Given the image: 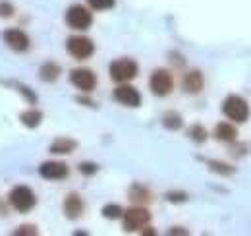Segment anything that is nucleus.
I'll use <instances>...</instances> for the list:
<instances>
[{
    "label": "nucleus",
    "mask_w": 251,
    "mask_h": 236,
    "mask_svg": "<svg viewBox=\"0 0 251 236\" xmlns=\"http://www.w3.org/2000/svg\"><path fill=\"white\" fill-rule=\"evenodd\" d=\"M66 24H68V28H72V30H89L91 28V24H93V14L85 8V6H81V4H74V6H70L68 10H66Z\"/></svg>",
    "instance_id": "4"
},
{
    "label": "nucleus",
    "mask_w": 251,
    "mask_h": 236,
    "mask_svg": "<svg viewBox=\"0 0 251 236\" xmlns=\"http://www.w3.org/2000/svg\"><path fill=\"white\" fill-rule=\"evenodd\" d=\"M97 171H99V167L95 163H81L79 165V173L85 177H93V175H97Z\"/></svg>",
    "instance_id": "26"
},
{
    "label": "nucleus",
    "mask_w": 251,
    "mask_h": 236,
    "mask_svg": "<svg viewBox=\"0 0 251 236\" xmlns=\"http://www.w3.org/2000/svg\"><path fill=\"white\" fill-rule=\"evenodd\" d=\"M129 200L135 202V204L139 206V204H149L153 198H151V192H149L145 186H141V184H133V186L129 188Z\"/></svg>",
    "instance_id": "15"
},
{
    "label": "nucleus",
    "mask_w": 251,
    "mask_h": 236,
    "mask_svg": "<svg viewBox=\"0 0 251 236\" xmlns=\"http://www.w3.org/2000/svg\"><path fill=\"white\" fill-rule=\"evenodd\" d=\"M207 167H209V171L217 173L220 177H232V175L236 173V169H234L232 165L222 163V161H207Z\"/></svg>",
    "instance_id": "20"
},
{
    "label": "nucleus",
    "mask_w": 251,
    "mask_h": 236,
    "mask_svg": "<svg viewBox=\"0 0 251 236\" xmlns=\"http://www.w3.org/2000/svg\"><path fill=\"white\" fill-rule=\"evenodd\" d=\"M188 136H189V140H193L195 144H205L209 134H207L205 126H201V124H193V126H189Z\"/></svg>",
    "instance_id": "21"
},
{
    "label": "nucleus",
    "mask_w": 251,
    "mask_h": 236,
    "mask_svg": "<svg viewBox=\"0 0 251 236\" xmlns=\"http://www.w3.org/2000/svg\"><path fill=\"white\" fill-rule=\"evenodd\" d=\"M70 82L83 93H91L97 88V76L89 68H77L70 74Z\"/></svg>",
    "instance_id": "8"
},
{
    "label": "nucleus",
    "mask_w": 251,
    "mask_h": 236,
    "mask_svg": "<svg viewBox=\"0 0 251 236\" xmlns=\"http://www.w3.org/2000/svg\"><path fill=\"white\" fill-rule=\"evenodd\" d=\"M122 207L118 206V204H108V206L102 207V217H106V219H110V221H114V219H120L122 217Z\"/></svg>",
    "instance_id": "22"
},
{
    "label": "nucleus",
    "mask_w": 251,
    "mask_h": 236,
    "mask_svg": "<svg viewBox=\"0 0 251 236\" xmlns=\"http://www.w3.org/2000/svg\"><path fill=\"white\" fill-rule=\"evenodd\" d=\"M230 151H232V155H234V157H238V159H240V157H244V155H248V153H250V146H248V144H238V140H236V142H232V144H230Z\"/></svg>",
    "instance_id": "23"
},
{
    "label": "nucleus",
    "mask_w": 251,
    "mask_h": 236,
    "mask_svg": "<svg viewBox=\"0 0 251 236\" xmlns=\"http://www.w3.org/2000/svg\"><path fill=\"white\" fill-rule=\"evenodd\" d=\"M222 115L236 124H244L251 117L250 103L242 95H228L222 101Z\"/></svg>",
    "instance_id": "1"
},
{
    "label": "nucleus",
    "mask_w": 251,
    "mask_h": 236,
    "mask_svg": "<svg viewBox=\"0 0 251 236\" xmlns=\"http://www.w3.org/2000/svg\"><path fill=\"white\" fill-rule=\"evenodd\" d=\"M112 97H114L116 103H120V105H124V107L135 109V107L141 105V95H139V91L135 88H131V86H120V88H116L114 93H112Z\"/></svg>",
    "instance_id": "9"
},
{
    "label": "nucleus",
    "mask_w": 251,
    "mask_h": 236,
    "mask_svg": "<svg viewBox=\"0 0 251 236\" xmlns=\"http://www.w3.org/2000/svg\"><path fill=\"white\" fill-rule=\"evenodd\" d=\"M22 93H24V95H27V99H29L31 103H35V95L29 91V88H22Z\"/></svg>",
    "instance_id": "30"
},
{
    "label": "nucleus",
    "mask_w": 251,
    "mask_h": 236,
    "mask_svg": "<svg viewBox=\"0 0 251 236\" xmlns=\"http://www.w3.org/2000/svg\"><path fill=\"white\" fill-rule=\"evenodd\" d=\"M12 14H14L12 4H8V2H0V16H2V18H10Z\"/></svg>",
    "instance_id": "27"
},
{
    "label": "nucleus",
    "mask_w": 251,
    "mask_h": 236,
    "mask_svg": "<svg viewBox=\"0 0 251 236\" xmlns=\"http://www.w3.org/2000/svg\"><path fill=\"white\" fill-rule=\"evenodd\" d=\"M149 88L153 91V95H157V97H166V95H170L172 89H174V78H172V74H170L168 70L158 68V70H155V72L151 74V78H149Z\"/></svg>",
    "instance_id": "5"
},
{
    "label": "nucleus",
    "mask_w": 251,
    "mask_h": 236,
    "mask_svg": "<svg viewBox=\"0 0 251 236\" xmlns=\"http://www.w3.org/2000/svg\"><path fill=\"white\" fill-rule=\"evenodd\" d=\"M20 120H22V124L27 126V128H37V126L41 124V120H43V115H41L37 109H29V111H24V113L20 115Z\"/></svg>",
    "instance_id": "18"
},
{
    "label": "nucleus",
    "mask_w": 251,
    "mask_h": 236,
    "mask_svg": "<svg viewBox=\"0 0 251 236\" xmlns=\"http://www.w3.org/2000/svg\"><path fill=\"white\" fill-rule=\"evenodd\" d=\"M10 204L14 206L16 211L27 213V211H31L33 207H35L37 198H35L31 188H27V186H16L12 190V194H10Z\"/></svg>",
    "instance_id": "6"
},
{
    "label": "nucleus",
    "mask_w": 251,
    "mask_h": 236,
    "mask_svg": "<svg viewBox=\"0 0 251 236\" xmlns=\"http://www.w3.org/2000/svg\"><path fill=\"white\" fill-rule=\"evenodd\" d=\"M162 126L166 128V130H180L182 126H184V120L182 117L178 115V113H174V111H170V113H164L162 115Z\"/></svg>",
    "instance_id": "19"
},
{
    "label": "nucleus",
    "mask_w": 251,
    "mask_h": 236,
    "mask_svg": "<svg viewBox=\"0 0 251 236\" xmlns=\"http://www.w3.org/2000/svg\"><path fill=\"white\" fill-rule=\"evenodd\" d=\"M108 72H110L112 82H116V84H126V82H131V80L137 76L139 66H137L135 60H131V59H118L110 64Z\"/></svg>",
    "instance_id": "3"
},
{
    "label": "nucleus",
    "mask_w": 251,
    "mask_h": 236,
    "mask_svg": "<svg viewBox=\"0 0 251 236\" xmlns=\"http://www.w3.org/2000/svg\"><path fill=\"white\" fill-rule=\"evenodd\" d=\"M64 213L68 219H77L83 213V200L79 194H68L64 200Z\"/></svg>",
    "instance_id": "13"
},
{
    "label": "nucleus",
    "mask_w": 251,
    "mask_h": 236,
    "mask_svg": "<svg viewBox=\"0 0 251 236\" xmlns=\"http://www.w3.org/2000/svg\"><path fill=\"white\" fill-rule=\"evenodd\" d=\"M166 200L170 204H184V202H188V194L186 192H168Z\"/></svg>",
    "instance_id": "25"
},
{
    "label": "nucleus",
    "mask_w": 251,
    "mask_h": 236,
    "mask_svg": "<svg viewBox=\"0 0 251 236\" xmlns=\"http://www.w3.org/2000/svg\"><path fill=\"white\" fill-rule=\"evenodd\" d=\"M215 138L222 144H232L238 140V130L230 122H219L215 128Z\"/></svg>",
    "instance_id": "14"
},
{
    "label": "nucleus",
    "mask_w": 251,
    "mask_h": 236,
    "mask_svg": "<svg viewBox=\"0 0 251 236\" xmlns=\"http://www.w3.org/2000/svg\"><path fill=\"white\" fill-rule=\"evenodd\" d=\"M168 235H188V231L182 229V227H174L172 231H168Z\"/></svg>",
    "instance_id": "29"
},
{
    "label": "nucleus",
    "mask_w": 251,
    "mask_h": 236,
    "mask_svg": "<svg viewBox=\"0 0 251 236\" xmlns=\"http://www.w3.org/2000/svg\"><path fill=\"white\" fill-rule=\"evenodd\" d=\"M39 74H41V80H45V82H49V84H50V82H56L58 76H60V66L54 64V62H47V64L41 66Z\"/></svg>",
    "instance_id": "17"
},
{
    "label": "nucleus",
    "mask_w": 251,
    "mask_h": 236,
    "mask_svg": "<svg viewBox=\"0 0 251 236\" xmlns=\"http://www.w3.org/2000/svg\"><path fill=\"white\" fill-rule=\"evenodd\" d=\"M31 227H20V231L16 235H37V231H29Z\"/></svg>",
    "instance_id": "28"
},
{
    "label": "nucleus",
    "mask_w": 251,
    "mask_h": 236,
    "mask_svg": "<svg viewBox=\"0 0 251 236\" xmlns=\"http://www.w3.org/2000/svg\"><path fill=\"white\" fill-rule=\"evenodd\" d=\"M77 148V142L75 140H70V138H58L50 144V153H58V155H66V153H72L74 149Z\"/></svg>",
    "instance_id": "16"
},
{
    "label": "nucleus",
    "mask_w": 251,
    "mask_h": 236,
    "mask_svg": "<svg viewBox=\"0 0 251 236\" xmlns=\"http://www.w3.org/2000/svg\"><path fill=\"white\" fill-rule=\"evenodd\" d=\"M87 2L93 10H110L116 4V0H87Z\"/></svg>",
    "instance_id": "24"
},
{
    "label": "nucleus",
    "mask_w": 251,
    "mask_h": 236,
    "mask_svg": "<svg viewBox=\"0 0 251 236\" xmlns=\"http://www.w3.org/2000/svg\"><path fill=\"white\" fill-rule=\"evenodd\" d=\"M151 221V213L145 207H129L127 211L122 213V223H124L126 233H137L145 229Z\"/></svg>",
    "instance_id": "2"
},
{
    "label": "nucleus",
    "mask_w": 251,
    "mask_h": 236,
    "mask_svg": "<svg viewBox=\"0 0 251 236\" xmlns=\"http://www.w3.org/2000/svg\"><path fill=\"white\" fill-rule=\"evenodd\" d=\"M39 173L47 180H64L68 177V165L58 163V161H49L39 167Z\"/></svg>",
    "instance_id": "11"
},
{
    "label": "nucleus",
    "mask_w": 251,
    "mask_h": 236,
    "mask_svg": "<svg viewBox=\"0 0 251 236\" xmlns=\"http://www.w3.org/2000/svg\"><path fill=\"white\" fill-rule=\"evenodd\" d=\"M182 88L186 93L189 95H197V93H201L203 88H205V76L199 72V70H191L188 72L186 76H184V80H182Z\"/></svg>",
    "instance_id": "12"
},
{
    "label": "nucleus",
    "mask_w": 251,
    "mask_h": 236,
    "mask_svg": "<svg viewBox=\"0 0 251 236\" xmlns=\"http://www.w3.org/2000/svg\"><path fill=\"white\" fill-rule=\"evenodd\" d=\"M2 37H4V43H6L10 49L18 51V53H24V51L29 49V37H27L24 31L8 30V31H4Z\"/></svg>",
    "instance_id": "10"
},
{
    "label": "nucleus",
    "mask_w": 251,
    "mask_h": 236,
    "mask_svg": "<svg viewBox=\"0 0 251 236\" xmlns=\"http://www.w3.org/2000/svg\"><path fill=\"white\" fill-rule=\"evenodd\" d=\"M66 51H68L74 59L85 60L95 53V43L89 37L75 35V37H70V39L66 41Z\"/></svg>",
    "instance_id": "7"
}]
</instances>
